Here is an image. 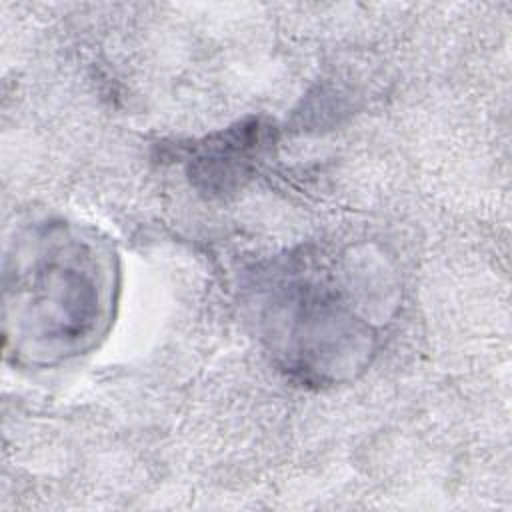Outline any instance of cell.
Returning <instances> with one entry per match:
<instances>
[{
    "mask_svg": "<svg viewBox=\"0 0 512 512\" xmlns=\"http://www.w3.org/2000/svg\"><path fill=\"white\" fill-rule=\"evenodd\" d=\"M120 288L118 258L94 230L60 218L20 226L4 254L6 354L54 366L108 332Z\"/></svg>",
    "mask_w": 512,
    "mask_h": 512,
    "instance_id": "1",
    "label": "cell"
},
{
    "mask_svg": "<svg viewBox=\"0 0 512 512\" xmlns=\"http://www.w3.org/2000/svg\"><path fill=\"white\" fill-rule=\"evenodd\" d=\"M256 320L272 360L304 384L352 380L378 346V324L360 288L314 254L288 256L262 276Z\"/></svg>",
    "mask_w": 512,
    "mask_h": 512,
    "instance_id": "2",
    "label": "cell"
},
{
    "mask_svg": "<svg viewBox=\"0 0 512 512\" xmlns=\"http://www.w3.org/2000/svg\"><path fill=\"white\" fill-rule=\"evenodd\" d=\"M272 126L258 118L242 120L192 144L186 168L192 184L208 194H226L244 184L266 152Z\"/></svg>",
    "mask_w": 512,
    "mask_h": 512,
    "instance_id": "3",
    "label": "cell"
}]
</instances>
